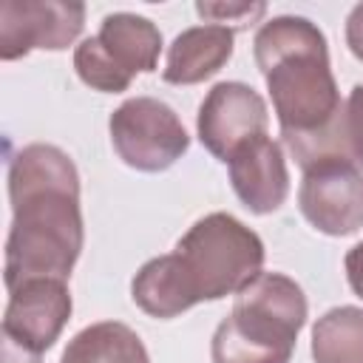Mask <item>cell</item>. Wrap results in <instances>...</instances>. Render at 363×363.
Here are the masks:
<instances>
[{
	"label": "cell",
	"mask_w": 363,
	"mask_h": 363,
	"mask_svg": "<svg viewBox=\"0 0 363 363\" xmlns=\"http://www.w3.org/2000/svg\"><path fill=\"white\" fill-rule=\"evenodd\" d=\"M11 227L3 281L14 289L37 278L68 281L85 241L79 173L57 145H26L9 162Z\"/></svg>",
	"instance_id": "6da1fadb"
},
{
	"label": "cell",
	"mask_w": 363,
	"mask_h": 363,
	"mask_svg": "<svg viewBox=\"0 0 363 363\" xmlns=\"http://www.w3.org/2000/svg\"><path fill=\"white\" fill-rule=\"evenodd\" d=\"M269 113L264 96L247 82H218L213 85L196 113L199 142L218 159L230 162L244 145L267 136Z\"/></svg>",
	"instance_id": "52a82bcc"
},
{
	"label": "cell",
	"mask_w": 363,
	"mask_h": 363,
	"mask_svg": "<svg viewBox=\"0 0 363 363\" xmlns=\"http://www.w3.org/2000/svg\"><path fill=\"white\" fill-rule=\"evenodd\" d=\"M235 31L230 26L204 23L184 28L167 48L162 79L170 85H196L218 74L233 57Z\"/></svg>",
	"instance_id": "7c38bea8"
},
{
	"label": "cell",
	"mask_w": 363,
	"mask_h": 363,
	"mask_svg": "<svg viewBox=\"0 0 363 363\" xmlns=\"http://www.w3.org/2000/svg\"><path fill=\"white\" fill-rule=\"evenodd\" d=\"M0 360H3V363H40V354L31 352V349L17 346V343L9 340V337H3V343H0Z\"/></svg>",
	"instance_id": "ffe728a7"
},
{
	"label": "cell",
	"mask_w": 363,
	"mask_h": 363,
	"mask_svg": "<svg viewBox=\"0 0 363 363\" xmlns=\"http://www.w3.org/2000/svg\"><path fill=\"white\" fill-rule=\"evenodd\" d=\"M130 298L145 315L159 320L179 318L199 303V295L176 252L145 261L130 281Z\"/></svg>",
	"instance_id": "5bb4252c"
},
{
	"label": "cell",
	"mask_w": 363,
	"mask_h": 363,
	"mask_svg": "<svg viewBox=\"0 0 363 363\" xmlns=\"http://www.w3.org/2000/svg\"><path fill=\"white\" fill-rule=\"evenodd\" d=\"M227 164H230V184L238 201L250 213L267 216V213H275L286 201L289 170H286L284 147L275 139L261 136L244 145Z\"/></svg>",
	"instance_id": "8fae6325"
},
{
	"label": "cell",
	"mask_w": 363,
	"mask_h": 363,
	"mask_svg": "<svg viewBox=\"0 0 363 363\" xmlns=\"http://www.w3.org/2000/svg\"><path fill=\"white\" fill-rule=\"evenodd\" d=\"M284 145L301 170L323 159H343L363 170V85L349 91L337 116L323 130L309 136H284Z\"/></svg>",
	"instance_id": "4fadbf2b"
},
{
	"label": "cell",
	"mask_w": 363,
	"mask_h": 363,
	"mask_svg": "<svg viewBox=\"0 0 363 363\" xmlns=\"http://www.w3.org/2000/svg\"><path fill=\"white\" fill-rule=\"evenodd\" d=\"M116 156L142 173L173 167L190 147V136L176 111L156 96H130L108 119Z\"/></svg>",
	"instance_id": "8992f818"
},
{
	"label": "cell",
	"mask_w": 363,
	"mask_h": 363,
	"mask_svg": "<svg viewBox=\"0 0 363 363\" xmlns=\"http://www.w3.org/2000/svg\"><path fill=\"white\" fill-rule=\"evenodd\" d=\"M343 34H346V45H349V51L363 62V3H357V6L349 11Z\"/></svg>",
	"instance_id": "ac0fdd59"
},
{
	"label": "cell",
	"mask_w": 363,
	"mask_h": 363,
	"mask_svg": "<svg viewBox=\"0 0 363 363\" xmlns=\"http://www.w3.org/2000/svg\"><path fill=\"white\" fill-rule=\"evenodd\" d=\"M201 301H221L244 289L264 269V241L230 213L199 218L173 250Z\"/></svg>",
	"instance_id": "277c9868"
},
{
	"label": "cell",
	"mask_w": 363,
	"mask_h": 363,
	"mask_svg": "<svg viewBox=\"0 0 363 363\" xmlns=\"http://www.w3.org/2000/svg\"><path fill=\"white\" fill-rule=\"evenodd\" d=\"M343 267H346V278H349L352 292L363 301V241H360V244H354V247L346 252Z\"/></svg>",
	"instance_id": "d6986e66"
},
{
	"label": "cell",
	"mask_w": 363,
	"mask_h": 363,
	"mask_svg": "<svg viewBox=\"0 0 363 363\" xmlns=\"http://www.w3.org/2000/svg\"><path fill=\"white\" fill-rule=\"evenodd\" d=\"M162 31L153 20L133 11H113L102 17L94 37L74 48L77 77L102 94L128 91L136 74H150L159 65Z\"/></svg>",
	"instance_id": "5b68a950"
},
{
	"label": "cell",
	"mask_w": 363,
	"mask_h": 363,
	"mask_svg": "<svg viewBox=\"0 0 363 363\" xmlns=\"http://www.w3.org/2000/svg\"><path fill=\"white\" fill-rule=\"evenodd\" d=\"M306 312V295L289 275H255L213 332V363H289Z\"/></svg>",
	"instance_id": "3957f363"
},
{
	"label": "cell",
	"mask_w": 363,
	"mask_h": 363,
	"mask_svg": "<svg viewBox=\"0 0 363 363\" xmlns=\"http://www.w3.org/2000/svg\"><path fill=\"white\" fill-rule=\"evenodd\" d=\"M85 26V6L74 0H3L0 3V60L11 62L34 48L62 51L74 45Z\"/></svg>",
	"instance_id": "ba28073f"
},
{
	"label": "cell",
	"mask_w": 363,
	"mask_h": 363,
	"mask_svg": "<svg viewBox=\"0 0 363 363\" xmlns=\"http://www.w3.org/2000/svg\"><path fill=\"white\" fill-rule=\"evenodd\" d=\"M267 11V3H247V0H235V3H196V14L210 20V23H218V26H238L244 28L247 23H255L261 14Z\"/></svg>",
	"instance_id": "e0dca14e"
},
{
	"label": "cell",
	"mask_w": 363,
	"mask_h": 363,
	"mask_svg": "<svg viewBox=\"0 0 363 363\" xmlns=\"http://www.w3.org/2000/svg\"><path fill=\"white\" fill-rule=\"evenodd\" d=\"M315 363H363V309L335 306L312 326Z\"/></svg>",
	"instance_id": "2e32d148"
},
{
	"label": "cell",
	"mask_w": 363,
	"mask_h": 363,
	"mask_svg": "<svg viewBox=\"0 0 363 363\" xmlns=\"http://www.w3.org/2000/svg\"><path fill=\"white\" fill-rule=\"evenodd\" d=\"M301 216L323 235H352L363 227V170L343 159H323L303 170Z\"/></svg>",
	"instance_id": "9c48e42d"
},
{
	"label": "cell",
	"mask_w": 363,
	"mask_h": 363,
	"mask_svg": "<svg viewBox=\"0 0 363 363\" xmlns=\"http://www.w3.org/2000/svg\"><path fill=\"white\" fill-rule=\"evenodd\" d=\"M252 57L264 74L281 136H309L323 130L343 99L329 62L326 34L298 14L267 20L252 37Z\"/></svg>",
	"instance_id": "7a4b0ae2"
},
{
	"label": "cell",
	"mask_w": 363,
	"mask_h": 363,
	"mask_svg": "<svg viewBox=\"0 0 363 363\" xmlns=\"http://www.w3.org/2000/svg\"><path fill=\"white\" fill-rule=\"evenodd\" d=\"M60 363H150V354L130 326L99 320L68 340Z\"/></svg>",
	"instance_id": "9a60e30c"
},
{
	"label": "cell",
	"mask_w": 363,
	"mask_h": 363,
	"mask_svg": "<svg viewBox=\"0 0 363 363\" xmlns=\"http://www.w3.org/2000/svg\"><path fill=\"white\" fill-rule=\"evenodd\" d=\"M71 292L60 278H37L9 289L3 337L37 354L48 352L71 318Z\"/></svg>",
	"instance_id": "30bf717a"
}]
</instances>
